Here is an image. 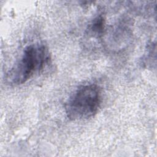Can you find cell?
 I'll list each match as a JSON object with an SVG mask.
<instances>
[{"mask_svg": "<svg viewBox=\"0 0 157 157\" xmlns=\"http://www.w3.org/2000/svg\"><path fill=\"white\" fill-rule=\"evenodd\" d=\"M50 55L46 45L32 44L26 46L19 59L7 74L11 85L23 84L36 74L41 72L50 63Z\"/></svg>", "mask_w": 157, "mask_h": 157, "instance_id": "6da1fadb", "label": "cell"}, {"mask_svg": "<svg viewBox=\"0 0 157 157\" xmlns=\"http://www.w3.org/2000/svg\"><path fill=\"white\" fill-rule=\"evenodd\" d=\"M101 103V88L94 83L83 85L77 88L67 100L65 112L71 120H87L98 113Z\"/></svg>", "mask_w": 157, "mask_h": 157, "instance_id": "7a4b0ae2", "label": "cell"}, {"mask_svg": "<svg viewBox=\"0 0 157 157\" xmlns=\"http://www.w3.org/2000/svg\"><path fill=\"white\" fill-rule=\"evenodd\" d=\"M105 20L102 15L96 16L88 25L86 29V35L89 37L101 39L105 32Z\"/></svg>", "mask_w": 157, "mask_h": 157, "instance_id": "3957f363", "label": "cell"}]
</instances>
